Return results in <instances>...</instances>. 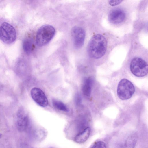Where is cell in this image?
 <instances>
[{"label": "cell", "instance_id": "cell-1", "mask_svg": "<svg viewBox=\"0 0 148 148\" xmlns=\"http://www.w3.org/2000/svg\"><path fill=\"white\" fill-rule=\"evenodd\" d=\"M107 43L105 38L100 34L94 35L90 39L87 47L88 53L92 58L98 59L105 54Z\"/></svg>", "mask_w": 148, "mask_h": 148}, {"label": "cell", "instance_id": "cell-2", "mask_svg": "<svg viewBox=\"0 0 148 148\" xmlns=\"http://www.w3.org/2000/svg\"><path fill=\"white\" fill-rule=\"evenodd\" d=\"M56 33L52 26L46 24L42 25L38 29L36 35V42L39 46H44L51 40Z\"/></svg>", "mask_w": 148, "mask_h": 148}, {"label": "cell", "instance_id": "cell-3", "mask_svg": "<svg viewBox=\"0 0 148 148\" xmlns=\"http://www.w3.org/2000/svg\"><path fill=\"white\" fill-rule=\"evenodd\" d=\"M134 91V87L129 80L123 79L119 82L117 87V94L120 99L126 100L130 99Z\"/></svg>", "mask_w": 148, "mask_h": 148}, {"label": "cell", "instance_id": "cell-4", "mask_svg": "<svg viewBox=\"0 0 148 148\" xmlns=\"http://www.w3.org/2000/svg\"><path fill=\"white\" fill-rule=\"evenodd\" d=\"M16 38V32L14 27L9 23H3L0 27V38L4 43L10 44Z\"/></svg>", "mask_w": 148, "mask_h": 148}, {"label": "cell", "instance_id": "cell-5", "mask_svg": "<svg viewBox=\"0 0 148 148\" xmlns=\"http://www.w3.org/2000/svg\"><path fill=\"white\" fill-rule=\"evenodd\" d=\"M130 69L132 73L138 77L145 76L148 72L147 63L140 58L135 57L132 59L130 63Z\"/></svg>", "mask_w": 148, "mask_h": 148}, {"label": "cell", "instance_id": "cell-6", "mask_svg": "<svg viewBox=\"0 0 148 148\" xmlns=\"http://www.w3.org/2000/svg\"><path fill=\"white\" fill-rule=\"evenodd\" d=\"M71 35L74 47L77 49L83 45L85 37V32L82 27L78 26L73 27L71 31Z\"/></svg>", "mask_w": 148, "mask_h": 148}, {"label": "cell", "instance_id": "cell-7", "mask_svg": "<svg viewBox=\"0 0 148 148\" xmlns=\"http://www.w3.org/2000/svg\"><path fill=\"white\" fill-rule=\"evenodd\" d=\"M31 95L33 100L38 105L45 107L48 105V101L43 92L40 89L34 87L31 91Z\"/></svg>", "mask_w": 148, "mask_h": 148}, {"label": "cell", "instance_id": "cell-8", "mask_svg": "<svg viewBox=\"0 0 148 148\" xmlns=\"http://www.w3.org/2000/svg\"><path fill=\"white\" fill-rule=\"evenodd\" d=\"M125 17V14L123 11L120 9L112 10L108 15L109 21L113 24H117L122 22Z\"/></svg>", "mask_w": 148, "mask_h": 148}, {"label": "cell", "instance_id": "cell-9", "mask_svg": "<svg viewBox=\"0 0 148 148\" xmlns=\"http://www.w3.org/2000/svg\"><path fill=\"white\" fill-rule=\"evenodd\" d=\"M90 131L91 129L89 127L86 128L75 136V141L79 143H83L85 142L89 136Z\"/></svg>", "mask_w": 148, "mask_h": 148}, {"label": "cell", "instance_id": "cell-10", "mask_svg": "<svg viewBox=\"0 0 148 148\" xmlns=\"http://www.w3.org/2000/svg\"><path fill=\"white\" fill-rule=\"evenodd\" d=\"M93 81V79L91 77L85 80L82 87V91L85 95L89 96L90 95Z\"/></svg>", "mask_w": 148, "mask_h": 148}, {"label": "cell", "instance_id": "cell-11", "mask_svg": "<svg viewBox=\"0 0 148 148\" xmlns=\"http://www.w3.org/2000/svg\"><path fill=\"white\" fill-rule=\"evenodd\" d=\"M28 124V119L26 116L20 118L17 122V126L18 130L20 131L25 130Z\"/></svg>", "mask_w": 148, "mask_h": 148}, {"label": "cell", "instance_id": "cell-12", "mask_svg": "<svg viewBox=\"0 0 148 148\" xmlns=\"http://www.w3.org/2000/svg\"><path fill=\"white\" fill-rule=\"evenodd\" d=\"M23 47L25 53L27 54H30L32 49V41L28 39L24 40L23 42Z\"/></svg>", "mask_w": 148, "mask_h": 148}, {"label": "cell", "instance_id": "cell-13", "mask_svg": "<svg viewBox=\"0 0 148 148\" xmlns=\"http://www.w3.org/2000/svg\"><path fill=\"white\" fill-rule=\"evenodd\" d=\"M52 104L54 107L64 112H68V109L66 105L62 102L54 99Z\"/></svg>", "mask_w": 148, "mask_h": 148}, {"label": "cell", "instance_id": "cell-14", "mask_svg": "<svg viewBox=\"0 0 148 148\" xmlns=\"http://www.w3.org/2000/svg\"><path fill=\"white\" fill-rule=\"evenodd\" d=\"M90 148H106L105 143L102 141L95 142Z\"/></svg>", "mask_w": 148, "mask_h": 148}, {"label": "cell", "instance_id": "cell-15", "mask_svg": "<svg viewBox=\"0 0 148 148\" xmlns=\"http://www.w3.org/2000/svg\"><path fill=\"white\" fill-rule=\"evenodd\" d=\"M122 1V0H110L109 1V3L110 5L114 6L119 4Z\"/></svg>", "mask_w": 148, "mask_h": 148}, {"label": "cell", "instance_id": "cell-16", "mask_svg": "<svg viewBox=\"0 0 148 148\" xmlns=\"http://www.w3.org/2000/svg\"><path fill=\"white\" fill-rule=\"evenodd\" d=\"M75 102L76 104L79 105L81 103V98L79 94L76 95L75 97Z\"/></svg>", "mask_w": 148, "mask_h": 148}, {"label": "cell", "instance_id": "cell-17", "mask_svg": "<svg viewBox=\"0 0 148 148\" xmlns=\"http://www.w3.org/2000/svg\"><path fill=\"white\" fill-rule=\"evenodd\" d=\"M2 136V134H0V138Z\"/></svg>", "mask_w": 148, "mask_h": 148}]
</instances>
